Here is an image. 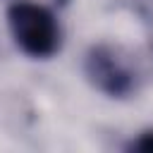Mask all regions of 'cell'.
Instances as JSON below:
<instances>
[{
    "label": "cell",
    "instance_id": "cell-2",
    "mask_svg": "<svg viewBox=\"0 0 153 153\" xmlns=\"http://www.w3.org/2000/svg\"><path fill=\"white\" fill-rule=\"evenodd\" d=\"M84 74L88 84L108 98H129L139 86L136 69L122 57L117 48L108 43L88 48L84 57Z\"/></svg>",
    "mask_w": 153,
    "mask_h": 153
},
{
    "label": "cell",
    "instance_id": "cell-3",
    "mask_svg": "<svg viewBox=\"0 0 153 153\" xmlns=\"http://www.w3.org/2000/svg\"><path fill=\"white\" fill-rule=\"evenodd\" d=\"M131 151H153V131H141L131 143H129Z\"/></svg>",
    "mask_w": 153,
    "mask_h": 153
},
{
    "label": "cell",
    "instance_id": "cell-1",
    "mask_svg": "<svg viewBox=\"0 0 153 153\" xmlns=\"http://www.w3.org/2000/svg\"><path fill=\"white\" fill-rule=\"evenodd\" d=\"M7 26L17 43V48L33 57V60H48L60 50L62 31L55 14L29 0H17L7 7Z\"/></svg>",
    "mask_w": 153,
    "mask_h": 153
}]
</instances>
